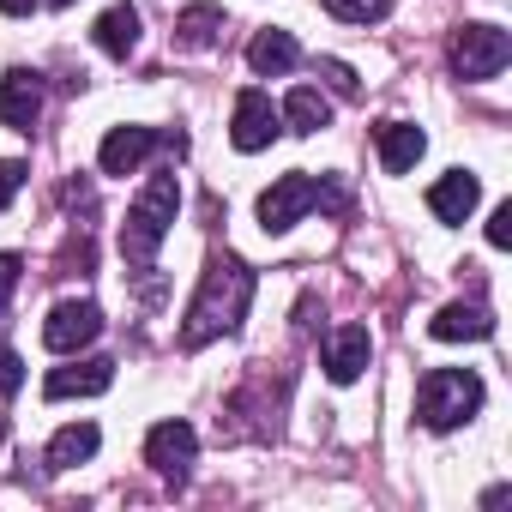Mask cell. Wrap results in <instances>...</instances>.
I'll return each instance as SVG.
<instances>
[{
	"instance_id": "3",
	"label": "cell",
	"mask_w": 512,
	"mask_h": 512,
	"mask_svg": "<svg viewBox=\"0 0 512 512\" xmlns=\"http://www.w3.org/2000/svg\"><path fill=\"white\" fill-rule=\"evenodd\" d=\"M476 410H482V380H476L470 368H434V374H422V386H416V416H422V428L446 434V428L470 422Z\"/></svg>"
},
{
	"instance_id": "24",
	"label": "cell",
	"mask_w": 512,
	"mask_h": 512,
	"mask_svg": "<svg viewBox=\"0 0 512 512\" xmlns=\"http://www.w3.org/2000/svg\"><path fill=\"white\" fill-rule=\"evenodd\" d=\"M19 278H25V260L19 253H0V308L13 302V290H19Z\"/></svg>"
},
{
	"instance_id": "19",
	"label": "cell",
	"mask_w": 512,
	"mask_h": 512,
	"mask_svg": "<svg viewBox=\"0 0 512 512\" xmlns=\"http://www.w3.org/2000/svg\"><path fill=\"white\" fill-rule=\"evenodd\" d=\"M284 121H290V133H320V127L332 121V103H326L314 85H296V91L284 97Z\"/></svg>"
},
{
	"instance_id": "18",
	"label": "cell",
	"mask_w": 512,
	"mask_h": 512,
	"mask_svg": "<svg viewBox=\"0 0 512 512\" xmlns=\"http://www.w3.org/2000/svg\"><path fill=\"white\" fill-rule=\"evenodd\" d=\"M103 446V434H97V422H67L55 440H49V452H43V464L49 470H73V464H85L91 452Z\"/></svg>"
},
{
	"instance_id": "7",
	"label": "cell",
	"mask_w": 512,
	"mask_h": 512,
	"mask_svg": "<svg viewBox=\"0 0 512 512\" xmlns=\"http://www.w3.org/2000/svg\"><path fill=\"white\" fill-rule=\"evenodd\" d=\"M193 452H199V434H193L187 422H157V428L145 434V464H151L157 476H169V482H181V476L193 470Z\"/></svg>"
},
{
	"instance_id": "9",
	"label": "cell",
	"mask_w": 512,
	"mask_h": 512,
	"mask_svg": "<svg viewBox=\"0 0 512 512\" xmlns=\"http://www.w3.org/2000/svg\"><path fill=\"white\" fill-rule=\"evenodd\" d=\"M157 145H169L157 127H115L109 139H103V151H97V163H103V175H133Z\"/></svg>"
},
{
	"instance_id": "15",
	"label": "cell",
	"mask_w": 512,
	"mask_h": 512,
	"mask_svg": "<svg viewBox=\"0 0 512 512\" xmlns=\"http://www.w3.org/2000/svg\"><path fill=\"white\" fill-rule=\"evenodd\" d=\"M374 145H380L386 175H404V169H416V157L428 151V133L410 127V121H380V127H374Z\"/></svg>"
},
{
	"instance_id": "27",
	"label": "cell",
	"mask_w": 512,
	"mask_h": 512,
	"mask_svg": "<svg viewBox=\"0 0 512 512\" xmlns=\"http://www.w3.org/2000/svg\"><path fill=\"white\" fill-rule=\"evenodd\" d=\"M0 13H7V19H31L37 0H0Z\"/></svg>"
},
{
	"instance_id": "12",
	"label": "cell",
	"mask_w": 512,
	"mask_h": 512,
	"mask_svg": "<svg viewBox=\"0 0 512 512\" xmlns=\"http://www.w3.org/2000/svg\"><path fill=\"white\" fill-rule=\"evenodd\" d=\"M368 356H374V338H368V326H338V332L326 338V374H332L338 386L362 380Z\"/></svg>"
},
{
	"instance_id": "11",
	"label": "cell",
	"mask_w": 512,
	"mask_h": 512,
	"mask_svg": "<svg viewBox=\"0 0 512 512\" xmlns=\"http://www.w3.org/2000/svg\"><path fill=\"white\" fill-rule=\"evenodd\" d=\"M428 332H434L440 344H482V338H494V314L476 308V302H446V308L428 320Z\"/></svg>"
},
{
	"instance_id": "8",
	"label": "cell",
	"mask_w": 512,
	"mask_h": 512,
	"mask_svg": "<svg viewBox=\"0 0 512 512\" xmlns=\"http://www.w3.org/2000/svg\"><path fill=\"white\" fill-rule=\"evenodd\" d=\"M278 127H284V115L272 109L266 91H241V97H235V121H229L235 151H266V145L278 139Z\"/></svg>"
},
{
	"instance_id": "25",
	"label": "cell",
	"mask_w": 512,
	"mask_h": 512,
	"mask_svg": "<svg viewBox=\"0 0 512 512\" xmlns=\"http://www.w3.org/2000/svg\"><path fill=\"white\" fill-rule=\"evenodd\" d=\"M488 247H512V205H494V217H488Z\"/></svg>"
},
{
	"instance_id": "10",
	"label": "cell",
	"mask_w": 512,
	"mask_h": 512,
	"mask_svg": "<svg viewBox=\"0 0 512 512\" xmlns=\"http://www.w3.org/2000/svg\"><path fill=\"white\" fill-rule=\"evenodd\" d=\"M37 115H43V79L25 73V67H13L7 79H0V121L19 127V133H31Z\"/></svg>"
},
{
	"instance_id": "13",
	"label": "cell",
	"mask_w": 512,
	"mask_h": 512,
	"mask_svg": "<svg viewBox=\"0 0 512 512\" xmlns=\"http://www.w3.org/2000/svg\"><path fill=\"white\" fill-rule=\"evenodd\" d=\"M109 386H115V362H109V356H91V362L55 368V374L43 380L49 398H97V392H109Z\"/></svg>"
},
{
	"instance_id": "6",
	"label": "cell",
	"mask_w": 512,
	"mask_h": 512,
	"mask_svg": "<svg viewBox=\"0 0 512 512\" xmlns=\"http://www.w3.org/2000/svg\"><path fill=\"white\" fill-rule=\"evenodd\" d=\"M314 211V175H284V181H272L266 193H260V223L272 229V235H284L290 223H302Z\"/></svg>"
},
{
	"instance_id": "1",
	"label": "cell",
	"mask_w": 512,
	"mask_h": 512,
	"mask_svg": "<svg viewBox=\"0 0 512 512\" xmlns=\"http://www.w3.org/2000/svg\"><path fill=\"white\" fill-rule=\"evenodd\" d=\"M247 302H253V272L235 260V253H217V260L205 266V278H199V296H193L187 320H181V344L199 350V344L235 332L241 314H247Z\"/></svg>"
},
{
	"instance_id": "28",
	"label": "cell",
	"mask_w": 512,
	"mask_h": 512,
	"mask_svg": "<svg viewBox=\"0 0 512 512\" xmlns=\"http://www.w3.org/2000/svg\"><path fill=\"white\" fill-rule=\"evenodd\" d=\"M43 7H73V0H43Z\"/></svg>"
},
{
	"instance_id": "2",
	"label": "cell",
	"mask_w": 512,
	"mask_h": 512,
	"mask_svg": "<svg viewBox=\"0 0 512 512\" xmlns=\"http://www.w3.org/2000/svg\"><path fill=\"white\" fill-rule=\"evenodd\" d=\"M175 211H181V181H175V175H151V181H145V193L133 199L127 223H121V260H127V266H139V272H145V266L157 260V247H163V235H169Z\"/></svg>"
},
{
	"instance_id": "22",
	"label": "cell",
	"mask_w": 512,
	"mask_h": 512,
	"mask_svg": "<svg viewBox=\"0 0 512 512\" xmlns=\"http://www.w3.org/2000/svg\"><path fill=\"white\" fill-rule=\"evenodd\" d=\"M19 386H25V362H19V350L0 344V398H13Z\"/></svg>"
},
{
	"instance_id": "21",
	"label": "cell",
	"mask_w": 512,
	"mask_h": 512,
	"mask_svg": "<svg viewBox=\"0 0 512 512\" xmlns=\"http://www.w3.org/2000/svg\"><path fill=\"white\" fill-rule=\"evenodd\" d=\"M320 7L332 19H344V25H380L392 13V0H320Z\"/></svg>"
},
{
	"instance_id": "23",
	"label": "cell",
	"mask_w": 512,
	"mask_h": 512,
	"mask_svg": "<svg viewBox=\"0 0 512 512\" xmlns=\"http://www.w3.org/2000/svg\"><path fill=\"white\" fill-rule=\"evenodd\" d=\"M320 79H326L338 97H362V85H356V73H350L344 61H320Z\"/></svg>"
},
{
	"instance_id": "26",
	"label": "cell",
	"mask_w": 512,
	"mask_h": 512,
	"mask_svg": "<svg viewBox=\"0 0 512 512\" xmlns=\"http://www.w3.org/2000/svg\"><path fill=\"white\" fill-rule=\"evenodd\" d=\"M25 175H31L25 163H0V211H7V199H13V193L25 187Z\"/></svg>"
},
{
	"instance_id": "16",
	"label": "cell",
	"mask_w": 512,
	"mask_h": 512,
	"mask_svg": "<svg viewBox=\"0 0 512 512\" xmlns=\"http://www.w3.org/2000/svg\"><path fill=\"white\" fill-rule=\"evenodd\" d=\"M302 61V43L290 37V31H260L247 43V67L253 73H266V79H278V73H290Z\"/></svg>"
},
{
	"instance_id": "5",
	"label": "cell",
	"mask_w": 512,
	"mask_h": 512,
	"mask_svg": "<svg viewBox=\"0 0 512 512\" xmlns=\"http://www.w3.org/2000/svg\"><path fill=\"white\" fill-rule=\"evenodd\" d=\"M97 332H103V308H97V302H61V308L43 320V344H49L55 356H79L85 344H97Z\"/></svg>"
},
{
	"instance_id": "20",
	"label": "cell",
	"mask_w": 512,
	"mask_h": 512,
	"mask_svg": "<svg viewBox=\"0 0 512 512\" xmlns=\"http://www.w3.org/2000/svg\"><path fill=\"white\" fill-rule=\"evenodd\" d=\"M217 37H223V7H187L175 19V43L181 49H211Z\"/></svg>"
},
{
	"instance_id": "14",
	"label": "cell",
	"mask_w": 512,
	"mask_h": 512,
	"mask_svg": "<svg viewBox=\"0 0 512 512\" xmlns=\"http://www.w3.org/2000/svg\"><path fill=\"white\" fill-rule=\"evenodd\" d=\"M476 199H482V181H476L470 169H452V175H440V181L428 187V211H434L440 223H464V217L476 211Z\"/></svg>"
},
{
	"instance_id": "17",
	"label": "cell",
	"mask_w": 512,
	"mask_h": 512,
	"mask_svg": "<svg viewBox=\"0 0 512 512\" xmlns=\"http://www.w3.org/2000/svg\"><path fill=\"white\" fill-rule=\"evenodd\" d=\"M91 37H97V49H103V55L127 61V55L139 49V13L127 7V0H115V7L97 19V31H91Z\"/></svg>"
},
{
	"instance_id": "4",
	"label": "cell",
	"mask_w": 512,
	"mask_h": 512,
	"mask_svg": "<svg viewBox=\"0 0 512 512\" xmlns=\"http://www.w3.org/2000/svg\"><path fill=\"white\" fill-rule=\"evenodd\" d=\"M512 61V37L500 25H464L452 37V73L458 79H494Z\"/></svg>"
}]
</instances>
